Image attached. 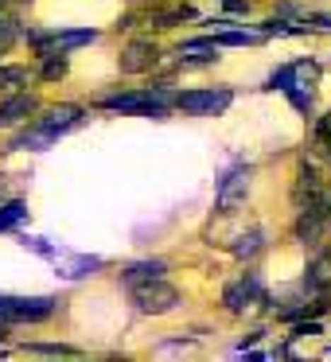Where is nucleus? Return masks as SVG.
<instances>
[{
    "mask_svg": "<svg viewBox=\"0 0 331 362\" xmlns=\"http://www.w3.org/2000/svg\"><path fill=\"white\" fill-rule=\"evenodd\" d=\"M315 78H320V71H315L308 59H296V63H284V66H277V71L269 74V90H281V94L289 98L300 113H312V86H315Z\"/></svg>",
    "mask_w": 331,
    "mask_h": 362,
    "instance_id": "1",
    "label": "nucleus"
},
{
    "mask_svg": "<svg viewBox=\"0 0 331 362\" xmlns=\"http://www.w3.org/2000/svg\"><path fill=\"white\" fill-rule=\"evenodd\" d=\"M102 110L113 113H141V117H164L172 110V94L164 86L156 90H133V94H110L102 98Z\"/></svg>",
    "mask_w": 331,
    "mask_h": 362,
    "instance_id": "2",
    "label": "nucleus"
},
{
    "mask_svg": "<svg viewBox=\"0 0 331 362\" xmlns=\"http://www.w3.org/2000/svg\"><path fill=\"white\" fill-rule=\"evenodd\" d=\"M129 296H133V304H137L141 315H168V312H175V304H180V288H172L164 276L129 284Z\"/></svg>",
    "mask_w": 331,
    "mask_h": 362,
    "instance_id": "3",
    "label": "nucleus"
},
{
    "mask_svg": "<svg viewBox=\"0 0 331 362\" xmlns=\"http://www.w3.org/2000/svg\"><path fill=\"white\" fill-rule=\"evenodd\" d=\"M59 312L55 296H4L0 292V323H43Z\"/></svg>",
    "mask_w": 331,
    "mask_h": 362,
    "instance_id": "4",
    "label": "nucleus"
},
{
    "mask_svg": "<svg viewBox=\"0 0 331 362\" xmlns=\"http://www.w3.org/2000/svg\"><path fill=\"white\" fill-rule=\"evenodd\" d=\"M230 102H234V90H226V86H219V90H187V94L172 98V105H180V110L191 113V117H214V113H222Z\"/></svg>",
    "mask_w": 331,
    "mask_h": 362,
    "instance_id": "5",
    "label": "nucleus"
},
{
    "mask_svg": "<svg viewBox=\"0 0 331 362\" xmlns=\"http://www.w3.org/2000/svg\"><path fill=\"white\" fill-rule=\"evenodd\" d=\"M250 183H253V168L250 164H234L226 175L219 180V211L222 214H234L238 206L245 203L250 195Z\"/></svg>",
    "mask_w": 331,
    "mask_h": 362,
    "instance_id": "6",
    "label": "nucleus"
},
{
    "mask_svg": "<svg viewBox=\"0 0 331 362\" xmlns=\"http://www.w3.org/2000/svg\"><path fill=\"white\" fill-rule=\"evenodd\" d=\"M28 40L35 43L40 55H51V51H74V47H86V43L98 40L94 28H71V32H28Z\"/></svg>",
    "mask_w": 331,
    "mask_h": 362,
    "instance_id": "7",
    "label": "nucleus"
},
{
    "mask_svg": "<svg viewBox=\"0 0 331 362\" xmlns=\"http://www.w3.org/2000/svg\"><path fill=\"white\" fill-rule=\"evenodd\" d=\"M82 121H86V110H82V105H51V110L35 121V129L47 133L51 141H59V136H66L71 129H79Z\"/></svg>",
    "mask_w": 331,
    "mask_h": 362,
    "instance_id": "8",
    "label": "nucleus"
},
{
    "mask_svg": "<svg viewBox=\"0 0 331 362\" xmlns=\"http://www.w3.org/2000/svg\"><path fill=\"white\" fill-rule=\"evenodd\" d=\"M261 300H265V288H261L257 273H245L242 281L226 284V292H222V304H226L230 312H245V308L261 304Z\"/></svg>",
    "mask_w": 331,
    "mask_h": 362,
    "instance_id": "9",
    "label": "nucleus"
},
{
    "mask_svg": "<svg viewBox=\"0 0 331 362\" xmlns=\"http://www.w3.org/2000/svg\"><path fill=\"white\" fill-rule=\"evenodd\" d=\"M219 43H214V35L211 40H183L180 47H175V63L180 66H211V63H219Z\"/></svg>",
    "mask_w": 331,
    "mask_h": 362,
    "instance_id": "10",
    "label": "nucleus"
},
{
    "mask_svg": "<svg viewBox=\"0 0 331 362\" xmlns=\"http://www.w3.org/2000/svg\"><path fill=\"white\" fill-rule=\"evenodd\" d=\"M156 59H160V51H156L152 40H133L125 47V55H121V71L125 74H144V71L156 66Z\"/></svg>",
    "mask_w": 331,
    "mask_h": 362,
    "instance_id": "11",
    "label": "nucleus"
},
{
    "mask_svg": "<svg viewBox=\"0 0 331 362\" xmlns=\"http://www.w3.org/2000/svg\"><path fill=\"white\" fill-rule=\"evenodd\" d=\"M55 265H59V276H66V281H82V276L98 273L105 261L94 257V253H66V250H63V253L55 257Z\"/></svg>",
    "mask_w": 331,
    "mask_h": 362,
    "instance_id": "12",
    "label": "nucleus"
},
{
    "mask_svg": "<svg viewBox=\"0 0 331 362\" xmlns=\"http://www.w3.org/2000/svg\"><path fill=\"white\" fill-rule=\"evenodd\" d=\"M40 110V102H35V94H12L0 102V129H12V125H24L32 113Z\"/></svg>",
    "mask_w": 331,
    "mask_h": 362,
    "instance_id": "13",
    "label": "nucleus"
},
{
    "mask_svg": "<svg viewBox=\"0 0 331 362\" xmlns=\"http://www.w3.org/2000/svg\"><path fill=\"white\" fill-rule=\"evenodd\" d=\"M304 288L312 300H327L331 296V257L320 253V257L308 265V276H304Z\"/></svg>",
    "mask_w": 331,
    "mask_h": 362,
    "instance_id": "14",
    "label": "nucleus"
},
{
    "mask_svg": "<svg viewBox=\"0 0 331 362\" xmlns=\"http://www.w3.org/2000/svg\"><path fill=\"white\" fill-rule=\"evenodd\" d=\"M168 273V261H133V265H125V273H121V281H125V288L129 284H137V281H152V276H164Z\"/></svg>",
    "mask_w": 331,
    "mask_h": 362,
    "instance_id": "15",
    "label": "nucleus"
},
{
    "mask_svg": "<svg viewBox=\"0 0 331 362\" xmlns=\"http://www.w3.org/2000/svg\"><path fill=\"white\" fill-rule=\"evenodd\" d=\"M47 144H55V141H51L47 133H40V129L32 125V129H24V133H20L16 141H12V152H43Z\"/></svg>",
    "mask_w": 331,
    "mask_h": 362,
    "instance_id": "16",
    "label": "nucleus"
},
{
    "mask_svg": "<svg viewBox=\"0 0 331 362\" xmlns=\"http://www.w3.org/2000/svg\"><path fill=\"white\" fill-rule=\"evenodd\" d=\"M24 218H28V203L24 199H8V203L0 206V234L4 230H16Z\"/></svg>",
    "mask_w": 331,
    "mask_h": 362,
    "instance_id": "17",
    "label": "nucleus"
},
{
    "mask_svg": "<svg viewBox=\"0 0 331 362\" xmlns=\"http://www.w3.org/2000/svg\"><path fill=\"white\" fill-rule=\"evenodd\" d=\"M261 40H265V32H238V28L230 32L226 24H222L219 35H214V43H219V47H245V43H261Z\"/></svg>",
    "mask_w": 331,
    "mask_h": 362,
    "instance_id": "18",
    "label": "nucleus"
},
{
    "mask_svg": "<svg viewBox=\"0 0 331 362\" xmlns=\"http://www.w3.org/2000/svg\"><path fill=\"white\" fill-rule=\"evenodd\" d=\"M47 63H43V82H59L66 78V51H51V55H43Z\"/></svg>",
    "mask_w": 331,
    "mask_h": 362,
    "instance_id": "19",
    "label": "nucleus"
},
{
    "mask_svg": "<svg viewBox=\"0 0 331 362\" xmlns=\"http://www.w3.org/2000/svg\"><path fill=\"white\" fill-rule=\"evenodd\" d=\"M24 78H28V71H24V66H0V90L20 86Z\"/></svg>",
    "mask_w": 331,
    "mask_h": 362,
    "instance_id": "20",
    "label": "nucleus"
},
{
    "mask_svg": "<svg viewBox=\"0 0 331 362\" xmlns=\"http://www.w3.org/2000/svg\"><path fill=\"white\" fill-rule=\"evenodd\" d=\"M32 354H59V358H74V346H63V343H35V346H28Z\"/></svg>",
    "mask_w": 331,
    "mask_h": 362,
    "instance_id": "21",
    "label": "nucleus"
},
{
    "mask_svg": "<svg viewBox=\"0 0 331 362\" xmlns=\"http://www.w3.org/2000/svg\"><path fill=\"white\" fill-rule=\"evenodd\" d=\"M24 245H28L32 253H40V257H51V261L63 253V250H55V245H47V238H24Z\"/></svg>",
    "mask_w": 331,
    "mask_h": 362,
    "instance_id": "22",
    "label": "nucleus"
},
{
    "mask_svg": "<svg viewBox=\"0 0 331 362\" xmlns=\"http://www.w3.org/2000/svg\"><path fill=\"white\" fill-rule=\"evenodd\" d=\"M16 35H20V28L12 24V20H4V16H0V55H4V51H8L12 43H16Z\"/></svg>",
    "mask_w": 331,
    "mask_h": 362,
    "instance_id": "23",
    "label": "nucleus"
},
{
    "mask_svg": "<svg viewBox=\"0 0 331 362\" xmlns=\"http://www.w3.org/2000/svg\"><path fill=\"white\" fill-rule=\"evenodd\" d=\"M238 242H242V245H234V253H238V257H253V253L261 250V230H253L250 238H238Z\"/></svg>",
    "mask_w": 331,
    "mask_h": 362,
    "instance_id": "24",
    "label": "nucleus"
},
{
    "mask_svg": "<svg viewBox=\"0 0 331 362\" xmlns=\"http://www.w3.org/2000/svg\"><path fill=\"white\" fill-rule=\"evenodd\" d=\"M4 191H8V180H4V175H0V199H4Z\"/></svg>",
    "mask_w": 331,
    "mask_h": 362,
    "instance_id": "25",
    "label": "nucleus"
},
{
    "mask_svg": "<svg viewBox=\"0 0 331 362\" xmlns=\"http://www.w3.org/2000/svg\"><path fill=\"white\" fill-rule=\"evenodd\" d=\"M0 343H4V327H0Z\"/></svg>",
    "mask_w": 331,
    "mask_h": 362,
    "instance_id": "26",
    "label": "nucleus"
},
{
    "mask_svg": "<svg viewBox=\"0 0 331 362\" xmlns=\"http://www.w3.org/2000/svg\"><path fill=\"white\" fill-rule=\"evenodd\" d=\"M0 16H4V12H0Z\"/></svg>",
    "mask_w": 331,
    "mask_h": 362,
    "instance_id": "27",
    "label": "nucleus"
}]
</instances>
